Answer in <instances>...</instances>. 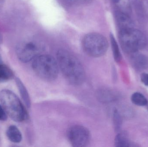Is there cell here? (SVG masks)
<instances>
[{
  "label": "cell",
  "instance_id": "obj_1",
  "mask_svg": "<svg viewBox=\"0 0 148 147\" xmlns=\"http://www.w3.org/2000/svg\"><path fill=\"white\" fill-rule=\"evenodd\" d=\"M56 58L59 69L68 82L77 86L82 84L85 81V70L77 58L63 49L58 51Z\"/></svg>",
  "mask_w": 148,
  "mask_h": 147
},
{
  "label": "cell",
  "instance_id": "obj_2",
  "mask_svg": "<svg viewBox=\"0 0 148 147\" xmlns=\"http://www.w3.org/2000/svg\"><path fill=\"white\" fill-rule=\"evenodd\" d=\"M0 102L7 115L13 121L21 122L28 118L23 104L15 94L11 91L3 89L0 91Z\"/></svg>",
  "mask_w": 148,
  "mask_h": 147
},
{
  "label": "cell",
  "instance_id": "obj_3",
  "mask_svg": "<svg viewBox=\"0 0 148 147\" xmlns=\"http://www.w3.org/2000/svg\"><path fill=\"white\" fill-rule=\"evenodd\" d=\"M33 60L32 68L39 77L49 82L56 79L60 69L54 57L48 54L39 55Z\"/></svg>",
  "mask_w": 148,
  "mask_h": 147
},
{
  "label": "cell",
  "instance_id": "obj_4",
  "mask_svg": "<svg viewBox=\"0 0 148 147\" xmlns=\"http://www.w3.org/2000/svg\"><path fill=\"white\" fill-rule=\"evenodd\" d=\"M119 38L123 50L127 53L137 52L147 44L144 34L134 27L120 30Z\"/></svg>",
  "mask_w": 148,
  "mask_h": 147
},
{
  "label": "cell",
  "instance_id": "obj_5",
  "mask_svg": "<svg viewBox=\"0 0 148 147\" xmlns=\"http://www.w3.org/2000/svg\"><path fill=\"white\" fill-rule=\"evenodd\" d=\"M84 51L90 57L99 58L106 54L108 43L105 37L97 33H90L83 39Z\"/></svg>",
  "mask_w": 148,
  "mask_h": 147
},
{
  "label": "cell",
  "instance_id": "obj_6",
  "mask_svg": "<svg viewBox=\"0 0 148 147\" xmlns=\"http://www.w3.org/2000/svg\"><path fill=\"white\" fill-rule=\"evenodd\" d=\"M43 50L42 45L34 41L20 43L16 48L19 59L23 63H27L39 55Z\"/></svg>",
  "mask_w": 148,
  "mask_h": 147
},
{
  "label": "cell",
  "instance_id": "obj_7",
  "mask_svg": "<svg viewBox=\"0 0 148 147\" xmlns=\"http://www.w3.org/2000/svg\"><path fill=\"white\" fill-rule=\"evenodd\" d=\"M68 138L72 146L84 147L89 143L90 134L88 129L81 125H74L68 131Z\"/></svg>",
  "mask_w": 148,
  "mask_h": 147
},
{
  "label": "cell",
  "instance_id": "obj_8",
  "mask_svg": "<svg viewBox=\"0 0 148 147\" xmlns=\"http://www.w3.org/2000/svg\"><path fill=\"white\" fill-rule=\"evenodd\" d=\"M132 54L130 62L132 66L136 70H141L148 67V59L146 56L137 52Z\"/></svg>",
  "mask_w": 148,
  "mask_h": 147
},
{
  "label": "cell",
  "instance_id": "obj_9",
  "mask_svg": "<svg viewBox=\"0 0 148 147\" xmlns=\"http://www.w3.org/2000/svg\"><path fill=\"white\" fill-rule=\"evenodd\" d=\"M97 97L100 102L102 103H110L117 99V93L112 90L102 88L98 90L96 93Z\"/></svg>",
  "mask_w": 148,
  "mask_h": 147
},
{
  "label": "cell",
  "instance_id": "obj_10",
  "mask_svg": "<svg viewBox=\"0 0 148 147\" xmlns=\"http://www.w3.org/2000/svg\"><path fill=\"white\" fill-rule=\"evenodd\" d=\"M116 19L120 30L133 27V22L131 19L124 13L121 12L116 13Z\"/></svg>",
  "mask_w": 148,
  "mask_h": 147
},
{
  "label": "cell",
  "instance_id": "obj_11",
  "mask_svg": "<svg viewBox=\"0 0 148 147\" xmlns=\"http://www.w3.org/2000/svg\"><path fill=\"white\" fill-rule=\"evenodd\" d=\"M6 134L9 140L14 143H20L22 140L21 133L14 125H11L8 128Z\"/></svg>",
  "mask_w": 148,
  "mask_h": 147
},
{
  "label": "cell",
  "instance_id": "obj_12",
  "mask_svg": "<svg viewBox=\"0 0 148 147\" xmlns=\"http://www.w3.org/2000/svg\"><path fill=\"white\" fill-rule=\"evenodd\" d=\"M15 82L16 85L18 87L21 96L23 100L25 105L28 108H30L31 106V101H30L29 94L26 87L22 82L21 80L19 78H16Z\"/></svg>",
  "mask_w": 148,
  "mask_h": 147
},
{
  "label": "cell",
  "instance_id": "obj_13",
  "mask_svg": "<svg viewBox=\"0 0 148 147\" xmlns=\"http://www.w3.org/2000/svg\"><path fill=\"white\" fill-rule=\"evenodd\" d=\"M14 77V72L10 68L3 64L0 65V82L8 81Z\"/></svg>",
  "mask_w": 148,
  "mask_h": 147
},
{
  "label": "cell",
  "instance_id": "obj_14",
  "mask_svg": "<svg viewBox=\"0 0 148 147\" xmlns=\"http://www.w3.org/2000/svg\"><path fill=\"white\" fill-rule=\"evenodd\" d=\"M131 102L135 105L143 107L147 105L148 101L146 97L140 92H134L131 97Z\"/></svg>",
  "mask_w": 148,
  "mask_h": 147
},
{
  "label": "cell",
  "instance_id": "obj_15",
  "mask_svg": "<svg viewBox=\"0 0 148 147\" xmlns=\"http://www.w3.org/2000/svg\"><path fill=\"white\" fill-rule=\"evenodd\" d=\"M114 145L116 147H128L134 146L133 144L122 133H119L116 136L114 140Z\"/></svg>",
  "mask_w": 148,
  "mask_h": 147
},
{
  "label": "cell",
  "instance_id": "obj_16",
  "mask_svg": "<svg viewBox=\"0 0 148 147\" xmlns=\"http://www.w3.org/2000/svg\"><path fill=\"white\" fill-rule=\"evenodd\" d=\"M110 43L113 51L114 59L116 62H120L121 60L122 56L118 44L113 34L110 35Z\"/></svg>",
  "mask_w": 148,
  "mask_h": 147
},
{
  "label": "cell",
  "instance_id": "obj_17",
  "mask_svg": "<svg viewBox=\"0 0 148 147\" xmlns=\"http://www.w3.org/2000/svg\"><path fill=\"white\" fill-rule=\"evenodd\" d=\"M113 120L115 129L116 131H119L121 126L122 119L120 113L117 110H115L113 112Z\"/></svg>",
  "mask_w": 148,
  "mask_h": 147
},
{
  "label": "cell",
  "instance_id": "obj_18",
  "mask_svg": "<svg viewBox=\"0 0 148 147\" xmlns=\"http://www.w3.org/2000/svg\"><path fill=\"white\" fill-rule=\"evenodd\" d=\"M70 4H82L89 2L91 0H65Z\"/></svg>",
  "mask_w": 148,
  "mask_h": 147
},
{
  "label": "cell",
  "instance_id": "obj_19",
  "mask_svg": "<svg viewBox=\"0 0 148 147\" xmlns=\"http://www.w3.org/2000/svg\"><path fill=\"white\" fill-rule=\"evenodd\" d=\"M8 119V115L4 108L2 105L0 104V121H6Z\"/></svg>",
  "mask_w": 148,
  "mask_h": 147
},
{
  "label": "cell",
  "instance_id": "obj_20",
  "mask_svg": "<svg viewBox=\"0 0 148 147\" xmlns=\"http://www.w3.org/2000/svg\"><path fill=\"white\" fill-rule=\"evenodd\" d=\"M140 80L145 86L148 87V73L144 72L140 75Z\"/></svg>",
  "mask_w": 148,
  "mask_h": 147
},
{
  "label": "cell",
  "instance_id": "obj_21",
  "mask_svg": "<svg viewBox=\"0 0 148 147\" xmlns=\"http://www.w3.org/2000/svg\"><path fill=\"white\" fill-rule=\"evenodd\" d=\"M2 42V37L0 33V45L1 44Z\"/></svg>",
  "mask_w": 148,
  "mask_h": 147
},
{
  "label": "cell",
  "instance_id": "obj_22",
  "mask_svg": "<svg viewBox=\"0 0 148 147\" xmlns=\"http://www.w3.org/2000/svg\"><path fill=\"white\" fill-rule=\"evenodd\" d=\"M2 64V60L1 57V55H0V65L1 64Z\"/></svg>",
  "mask_w": 148,
  "mask_h": 147
}]
</instances>
